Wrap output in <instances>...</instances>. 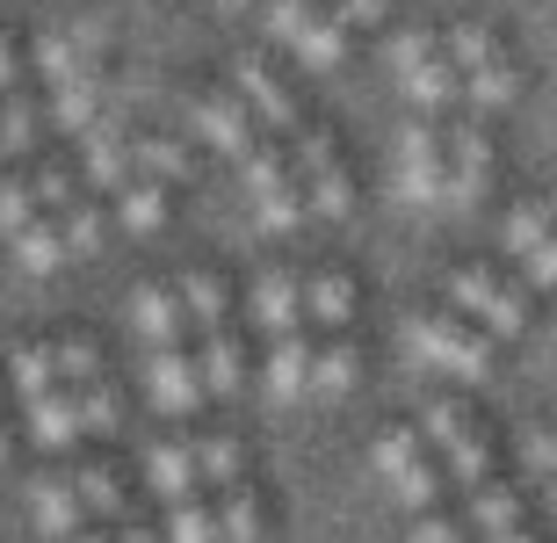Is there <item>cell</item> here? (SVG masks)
<instances>
[{
    "mask_svg": "<svg viewBox=\"0 0 557 543\" xmlns=\"http://www.w3.org/2000/svg\"><path fill=\"white\" fill-rule=\"evenodd\" d=\"M442 51H449L456 65V87H463V116H499V109H515L521 81L515 65H507V51H499V37L485 29V22H449L442 29Z\"/></svg>",
    "mask_w": 557,
    "mask_h": 543,
    "instance_id": "cell-1",
    "label": "cell"
},
{
    "mask_svg": "<svg viewBox=\"0 0 557 543\" xmlns=\"http://www.w3.org/2000/svg\"><path fill=\"white\" fill-rule=\"evenodd\" d=\"M420 442L434 449V464H442V479H449L456 493H471V485L493 479V442H485V428L471 420V406L434 398L428 414H420Z\"/></svg>",
    "mask_w": 557,
    "mask_h": 543,
    "instance_id": "cell-2",
    "label": "cell"
},
{
    "mask_svg": "<svg viewBox=\"0 0 557 543\" xmlns=\"http://www.w3.org/2000/svg\"><path fill=\"white\" fill-rule=\"evenodd\" d=\"M392 73H398V87H406L413 116H428V124H442V116L463 102L456 65H449V51H442L434 29H398V37H392Z\"/></svg>",
    "mask_w": 557,
    "mask_h": 543,
    "instance_id": "cell-3",
    "label": "cell"
},
{
    "mask_svg": "<svg viewBox=\"0 0 557 543\" xmlns=\"http://www.w3.org/2000/svg\"><path fill=\"white\" fill-rule=\"evenodd\" d=\"M376 471L392 479V493H398V507L406 515H442V493H449V479H442V464H434V449L420 442V428H406V420H392L384 435H376Z\"/></svg>",
    "mask_w": 557,
    "mask_h": 543,
    "instance_id": "cell-4",
    "label": "cell"
},
{
    "mask_svg": "<svg viewBox=\"0 0 557 543\" xmlns=\"http://www.w3.org/2000/svg\"><path fill=\"white\" fill-rule=\"evenodd\" d=\"M449 312H463L478 334L515 341L521 326H529V297H521L499 269H485V261H463V269H449Z\"/></svg>",
    "mask_w": 557,
    "mask_h": 543,
    "instance_id": "cell-5",
    "label": "cell"
},
{
    "mask_svg": "<svg viewBox=\"0 0 557 543\" xmlns=\"http://www.w3.org/2000/svg\"><path fill=\"white\" fill-rule=\"evenodd\" d=\"M406 341H413V348L434 362V370H449V377H485V370H493V334H478L471 319L449 312V305H434V312H413Z\"/></svg>",
    "mask_w": 557,
    "mask_h": 543,
    "instance_id": "cell-6",
    "label": "cell"
},
{
    "mask_svg": "<svg viewBox=\"0 0 557 543\" xmlns=\"http://www.w3.org/2000/svg\"><path fill=\"white\" fill-rule=\"evenodd\" d=\"M232 95L253 109L261 138H283V146H289V138L305 131V102H297V87H289L261 51H239V59H232Z\"/></svg>",
    "mask_w": 557,
    "mask_h": 543,
    "instance_id": "cell-7",
    "label": "cell"
},
{
    "mask_svg": "<svg viewBox=\"0 0 557 543\" xmlns=\"http://www.w3.org/2000/svg\"><path fill=\"white\" fill-rule=\"evenodd\" d=\"M289 160H297V182H305L311 218H348L355 182H348V160H341V146H333V131L305 124L297 138H289Z\"/></svg>",
    "mask_w": 557,
    "mask_h": 543,
    "instance_id": "cell-8",
    "label": "cell"
},
{
    "mask_svg": "<svg viewBox=\"0 0 557 543\" xmlns=\"http://www.w3.org/2000/svg\"><path fill=\"white\" fill-rule=\"evenodd\" d=\"M102 59H109V29L95 15H87V22H65V29H44L37 51H29V65L44 73V87L87 81V73H102Z\"/></svg>",
    "mask_w": 557,
    "mask_h": 543,
    "instance_id": "cell-9",
    "label": "cell"
},
{
    "mask_svg": "<svg viewBox=\"0 0 557 543\" xmlns=\"http://www.w3.org/2000/svg\"><path fill=\"white\" fill-rule=\"evenodd\" d=\"M442 182H449V124L413 116L406 138H398V196L406 203H442Z\"/></svg>",
    "mask_w": 557,
    "mask_h": 543,
    "instance_id": "cell-10",
    "label": "cell"
},
{
    "mask_svg": "<svg viewBox=\"0 0 557 543\" xmlns=\"http://www.w3.org/2000/svg\"><path fill=\"white\" fill-rule=\"evenodd\" d=\"M507 254L521 261V275L536 291H557V210H550V196H529V203L507 210Z\"/></svg>",
    "mask_w": 557,
    "mask_h": 543,
    "instance_id": "cell-11",
    "label": "cell"
},
{
    "mask_svg": "<svg viewBox=\"0 0 557 543\" xmlns=\"http://www.w3.org/2000/svg\"><path fill=\"white\" fill-rule=\"evenodd\" d=\"M145 392H152V406L160 414H196L210 398V384H203V362H196V348H152L145 356Z\"/></svg>",
    "mask_w": 557,
    "mask_h": 543,
    "instance_id": "cell-12",
    "label": "cell"
},
{
    "mask_svg": "<svg viewBox=\"0 0 557 543\" xmlns=\"http://www.w3.org/2000/svg\"><path fill=\"white\" fill-rule=\"evenodd\" d=\"M493 188V138L478 116H456L449 124V182H442V203H478Z\"/></svg>",
    "mask_w": 557,
    "mask_h": 543,
    "instance_id": "cell-13",
    "label": "cell"
},
{
    "mask_svg": "<svg viewBox=\"0 0 557 543\" xmlns=\"http://www.w3.org/2000/svg\"><path fill=\"white\" fill-rule=\"evenodd\" d=\"M81 174H87V188H109V196L138 174V138H131V124L116 116V109L81 138Z\"/></svg>",
    "mask_w": 557,
    "mask_h": 543,
    "instance_id": "cell-14",
    "label": "cell"
},
{
    "mask_svg": "<svg viewBox=\"0 0 557 543\" xmlns=\"http://www.w3.org/2000/svg\"><path fill=\"white\" fill-rule=\"evenodd\" d=\"M196 131H203V146H225L247 160L253 146H261V124H253V109L232 95V87H203L196 95Z\"/></svg>",
    "mask_w": 557,
    "mask_h": 543,
    "instance_id": "cell-15",
    "label": "cell"
},
{
    "mask_svg": "<svg viewBox=\"0 0 557 543\" xmlns=\"http://www.w3.org/2000/svg\"><path fill=\"white\" fill-rule=\"evenodd\" d=\"M253 326L269 341H289L305 334V275L297 269H269L261 283H253Z\"/></svg>",
    "mask_w": 557,
    "mask_h": 543,
    "instance_id": "cell-16",
    "label": "cell"
},
{
    "mask_svg": "<svg viewBox=\"0 0 557 543\" xmlns=\"http://www.w3.org/2000/svg\"><path fill=\"white\" fill-rule=\"evenodd\" d=\"M131 334H138L145 348H182L188 341L182 291H174V283H145V291L131 297Z\"/></svg>",
    "mask_w": 557,
    "mask_h": 543,
    "instance_id": "cell-17",
    "label": "cell"
},
{
    "mask_svg": "<svg viewBox=\"0 0 557 543\" xmlns=\"http://www.w3.org/2000/svg\"><path fill=\"white\" fill-rule=\"evenodd\" d=\"M145 485H152L166 507H174V501H196V493H203V464H196V442H182V435L152 442V449H145Z\"/></svg>",
    "mask_w": 557,
    "mask_h": 543,
    "instance_id": "cell-18",
    "label": "cell"
},
{
    "mask_svg": "<svg viewBox=\"0 0 557 543\" xmlns=\"http://www.w3.org/2000/svg\"><path fill=\"white\" fill-rule=\"evenodd\" d=\"M29 515H37L44 536H59V543H73L81 529H95V515H87V501L73 493V479H65V471H44V479L29 485Z\"/></svg>",
    "mask_w": 557,
    "mask_h": 543,
    "instance_id": "cell-19",
    "label": "cell"
},
{
    "mask_svg": "<svg viewBox=\"0 0 557 543\" xmlns=\"http://www.w3.org/2000/svg\"><path fill=\"white\" fill-rule=\"evenodd\" d=\"M174 291H182V312H188V334L196 341L218 334V326H232V283L218 269H188Z\"/></svg>",
    "mask_w": 557,
    "mask_h": 543,
    "instance_id": "cell-20",
    "label": "cell"
},
{
    "mask_svg": "<svg viewBox=\"0 0 557 543\" xmlns=\"http://www.w3.org/2000/svg\"><path fill=\"white\" fill-rule=\"evenodd\" d=\"M29 442H37V449H73V442H87L81 392H44V398H29Z\"/></svg>",
    "mask_w": 557,
    "mask_h": 543,
    "instance_id": "cell-21",
    "label": "cell"
},
{
    "mask_svg": "<svg viewBox=\"0 0 557 543\" xmlns=\"http://www.w3.org/2000/svg\"><path fill=\"white\" fill-rule=\"evenodd\" d=\"M311 356H319V341L311 334H289V341H269V362H261V384L269 398H305L311 392Z\"/></svg>",
    "mask_w": 557,
    "mask_h": 543,
    "instance_id": "cell-22",
    "label": "cell"
},
{
    "mask_svg": "<svg viewBox=\"0 0 557 543\" xmlns=\"http://www.w3.org/2000/svg\"><path fill=\"white\" fill-rule=\"evenodd\" d=\"M463 529H471L478 543L485 536H507V529H521V493L507 479H485L463 493Z\"/></svg>",
    "mask_w": 557,
    "mask_h": 543,
    "instance_id": "cell-23",
    "label": "cell"
},
{
    "mask_svg": "<svg viewBox=\"0 0 557 543\" xmlns=\"http://www.w3.org/2000/svg\"><path fill=\"white\" fill-rule=\"evenodd\" d=\"M109 116V81L102 73H87V81H65V87H51V124L59 131H73V138H87V131Z\"/></svg>",
    "mask_w": 557,
    "mask_h": 543,
    "instance_id": "cell-24",
    "label": "cell"
},
{
    "mask_svg": "<svg viewBox=\"0 0 557 543\" xmlns=\"http://www.w3.org/2000/svg\"><path fill=\"white\" fill-rule=\"evenodd\" d=\"M109 218L124 232H160L166 218H174V188H160V182H145V174H131L116 196H109Z\"/></svg>",
    "mask_w": 557,
    "mask_h": 543,
    "instance_id": "cell-25",
    "label": "cell"
},
{
    "mask_svg": "<svg viewBox=\"0 0 557 543\" xmlns=\"http://www.w3.org/2000/svg\"><path fill=\"white\" fill-rule=\"evenodd\" d=\"M210 507H218V543H261V536H269V507H261L253 479L210 493Z\"/></svg>",
    "mask_w": 557,
    "mask_h": 543,
    "instance_id": "cell-26",
    "label": "cell"
},
{
    "mask_svg": "<svg viewBox=\"0 0 557 543\" xmlns=\"http://www.w3.org/2000/svg\"><path fill=\"white\" fill-rule=\"evenodd\" d=\"M305 319L319 326V334H348V319H355V283H348L341 269L305 275Z\"/></svg>",
    "mask_w": 557,
    "mask_h": 543,
    "instance_id": "cell-27",
    "label": "cell"
},
{
    "mask_svg": "<svg viewBox=\"0 0 557 543\" xmlns=\"http://www.w3.org/2000/svg\"><path fill=\"white\" fill-rule=\"evenodd\" d=\"M73 493H81L87 515H102L109 529L131 522V485H124V471H116V464H81V471H73Z\"/></svg>",
    "mask_w": 557,
    "mask_h": 543,
    "instance_id": "cell-28",
    "label": "cell"
},
{
    "mask_svg": "<svg viewBox=\"0 0 557 543\" xmlns=\"http://www.w3.org/2000/svg\"><path fill=\"white\" fill-rule=\"evenodd\" d=\"M289 51H297L305 65H319V73H326V65H341V59H348V22L333 15V8H311V15L297 22Z\"/></svg>",
    "mask_w": 557,
    "mask_h": 543,
    "instance_id": "cell-29",
    "label": "cell"
},
{
    "mask_svg": "<svg viewBox=\"0 0 557 543\" xmlns=\"http://www.w3.org/2000/svg\"><path fill=\"white\" fill-rule=\"evenodd\" d=\"M196 362H203L210 392H239V384H247V341H239V326L203 334V341H196Z\"/></svg>",
    "mask_w": 557,
    "mask_h": 543,
    "instance_id": "cell-30",
    "label": "cell"
},
{
    "mask_svg": "<svg viewBox=\"0 0 557 543\" xmlns=\"http://www.w3.org/2000/svg\"><path fill=\"white\" fill-rule=\"evenodd\" d=\"M0 377H8V392L29 406V398H44V392H65L59 384V362H51V341H29V348H15V356L0 362Z\"/></svg>",
    "mask_w": 557,
    "mask_h": 543,
    "instance_id": "cell-31",
    "label": "cell"
},
{
    "mask_svg": "<svg viewBox=\"0 0 557 543\" xmlns=\"http://www.w3.org/2000/svg\"><path fill=\"white\" fill-rule=\"evenodd\" d=\"M355 377H362V348H355L348 334H333L326 348L311 356V392H319V398H348Z\"/></svg>",
    "mask_w": 557,
    "mask_h": 543,
    "instance_id": "cell-32",
    "label": "cell"
},
{
    "mask_svg": "<svg viewBox=\"0 0 557 543\" xmlns=\"http://www.w3.org/2000/svg\"><path fill=\"white\" fill-rule=\"evenodd\" d=\"M44 218V203H37V182H29V168H15V174H0V239L15 247L22 232Z\"/></svg>",
    "mask_w": 557,
    "mask_h": 543,
    "instance_id": "cell-33",
    "label": "cell"
},
{
    "mask_svg": "<svg viewBox=\"0 0 557 543\" xmlns=\"http://www.w3.org/2000/svg\"><path fill=\"white\" fill-rule=\"evenodd\" d=\"M247 188H253V203H269V196H283V188H297V160H289V146H275V138H261V146L247 152Z\"/></svg>",
    "mask_w": 557,
    "mask_h": 543,
    "instance_id": "cell-34",
    "label": "cell"
},
{
    "mask_svg": "<svg viewBox=\"0 0 557 543\" xmlns=\"http://www.w3.org/2000/svg\"><path fill=\"white\" fill-rule=\"evenodd\" d=\"M15 261H22L29 275L65 269V261H73V247H65V225H59V218H37V225H29V232L15 239Z\"/></svg>",
    "mask_w": 557,
    "mask_h": 543,
    "instance_id": "cell-35",
    "label": "cell"
},
{
    "mask_svg": "<svg viewBox=\"0 0 557 543\" xmlns=\"http://www.w3.org/2000/svg\"><path fill=\"white\" fill-rule=\"evenodd\" d=\"M138 174L160 182V188H174V182L196 174V152H188L182 138H160V131H152V138H138Z\"/></svg>",
    "mask_w": 557,
    "mask_h": 543,
    "instance_id": "cell-36",
    "label": "cell"
},
{
    "mask_svg": "<svg viewBox=\"0 0 557 543\" xmlns=\"http://www.w3.org/2000/svg\"><path fill=\"white\" fill-rule=\"evenodd\" d=\"M51 362H59V384L65 392H87V384H102V348H95V341L87 334H59L51 341Z\"/></svg>",
    "mask_w": 557,
    "mask_h": 543,
    "instance_id": "cell-37",
    "label": "cell"
},
{
    "mask_svg": "<svg viewBox=\"0 0 557 543\" xmlns=\"http://www.w3.org/2000/svg\"><path fill=\"white\" fill-rule=\"evenodd\" d=\"M37 131H44V109H37V95L22 87V95H0V152H37Z\"/></svg>",
    "mask_w": 557,
    "mask_h": 543,
    "instance_id": "cell-38",
    "label": "cell"
},
{
    "mask_svg": "<svg viewBox=\"0 0 557 543\" xmlns=\"http://www.w3.org/2000/svg\"><path fill=\"white\" fill-rule=\"evenodd\" d=\"M196 464H203V493H225V485L247 479V449H239V435H203L196 442Z\"/></svg>",
    "mask_w": 557,
    "mask_h": 543,
    "instance_id": "cell-39",
    "label": "cell"
},
{
    "mask_svg": "<svg viewBox=\"0 0 557 543\" xmlns=\"http://www.w3.org/2000/svg\"><path fill=\"white\" fill-rule=\"evenodd\" d=\"M160 543H218V507H210V493L166 507V536Z\"/></svg>",
    "mask_w": 557,
    "mask_h": 543,
    "instance_id": "cell-40",
    "label": "cell"
},
{
    "mask_svg": "<svg viewBox=\"0 0 557 543\" xmlns=\"http://www.w3.org/2000/svg\"><path fill=\"white\" fill-rule=\"evenodd\" d=\"M29 182H37L44 218H59V210L81 203V182H73V168H65V160H37V168H29Z\"/></svg>",
    "mask_w": 557,
    "mask_h": 543,
    "instance_id": "cell-41",
    "label": "cell"
},
{
    "mask_svg": "<svg viewBox=\"0 0 557 543\" xmlns=\"http://www.w3.org/2000/svg\"><path fill=\"white\" fill-rule=\"evenodd\" d=\"M59 225H65V247H73V254H95V247H102V232H109V210L95 203V196H81L73 210H59Z\"/></svg>",
    "mask_w": 557,
    "mask_h": 543,
    "instance_id": "cell-42",
    "label": "cell"
},
{
    "mask_svg": "<svg viewBox=\"0 0 557 543\" xmlns=\"http://www.w3.org/2000/svg\"><path fill=\"white\" fill-rule=\"evenodd\" d=\"M81 420H87V435H109V428L124 420V392H116V377H102V384H87V392H81Z\"/></svg>",
    "mask_w": 557,
    "mask_h": 543,
    "instance_id": "cell-43",
    "label": "cell"
},
{
    "mask_svg": "<svg viewBox=\"0 0 557 543\" xmlns=\"http://www.w3.org/2000/svg\"><path fill=\"white\" fill-rule=\"evenodd\" d=\"M253 210H261V225H269V232L305 225V218H311V203H305V182H297V188H283V196H269V203H253Z\"/></svg>",
    "mask_w": 557,
    "mask_h": 543,
    "instance_id": "cell-44",
    "label": "cell"
},
{
    "mask_svg": "<svg viewBox=\"0 0 557 543\" xmlns=\"http://www.w3.org/2000/svg\"><path fill=\"white\" fill-rule=\"evenodd\" d=\"M29 73H37V65H29V51L0 29V95H22V87H29Z\"/></svg>",
    "mask_w": 557,
    "mask_h": 543,
    "instance_id": "cell-45",
    "label": "cell"
},
{
    "mask_svg": "<svg viewBox=\"0 0 557 543\" xmlns=\"http://www.w3.org/2000/svg\"><path fill=\"white\" fill-rule=\"evenodd\" d=\"M406 543H471V529H463V515H420Z\"/></svg>",
    "mask_w": 557,
    "mask_h": 543,
    "instance_id": "cell-46",
    "label": "cell"
},
{
    "mask_svg": "<svg viewBox=\"0 0 557 543\" xmlns=\"http://www.w3.org/2000/svg\"><path fill=\"white\" fill-rule=\"evenodd\" d=\"M326 8H333L341 22H348V29H370V22L392 15V0H326Z\"/></svg>",
    "mask_w": 557,
    "mask_h": 543,
    "instance_id": "cell-47",
    "label": "cell"
},
{
    "mask_svg": "<svg viewBox=\"0 0 557 543\" xmlns=\"http://www.w3.org/2000/svg\"><path fill=\"white\" fill-rule=\"evenodd\" d=\"M521 457H529V471H557V435H529Z\"/></svg>",
    "mask_w": 557,
    "mask_h": 543,
    "instance_id": "cell-48",
    "label": "cell"
},
{
    "mask_svg": "<svg viewBox=\"0 0 557 543\" xmlns=\"http://www.w3.org/2000/svg\"><path fill=\"white\" fill-rule=\"evenodd\" d=\"M109 543H160V529H145L138 515H131V522H116V529H109Z\"/></svg>",
    "mask_w": 557,
    "mask_h": 543,
    "instance_id": "cell-49",
    "label": "cell"
},
{
    "mask_svg": "<svg viewBox=\"0 0 557 543\" xmlns=\"http://www.w3.org/2000/svg\"><path fill=\"white\" fill-rule=\"evenodd\" d=\"M15 457V428H8V420H0V464Z\"/></svg>",
    "mask_w": 557,
    "mask_h": 543,
    "instance_id": "cell-50",
    "label": "cell"
},
{
    "mask_svg": "<svg viewBox=\"0 0 557 543\" xmlns=\"http://www.w3.org/2000/svg\"><path fill=\"white\" fill-rule=\"evenodd\" d=\"M485 543H536L529 529H507V536H485Z\"/></svg>",
    "mask_w": 557,
    "mask_h": 543,
    "instance_id": "cell-51",
    "label": "cell"
},
{
    "mask_svg": "<svg viewBox=\"0 0 557 543\" xmlns=\"http://www.w3.org/2000/svg\"><path fill=\"white\" fill-rule=\"evenodd\" d=\"M73 543H109V529H81V536H73Z\"/></svg>",
    "mask_w": 557,
    "mask_h": 543,
    "instance_id": "cell-52",
    "label": "cell"
},
{
    "mask_svg": "<svg viewBox=\"0 0 557 543\" xmlns=\"http://www.w3.org/2000/svg\"><path fill=\"white\" fill-rule=\"evenodd\" d=\"M0 398H8V377H0Z\"/></svg>",
    "mask_w": 557,
    "mask_h": 543,
    "instance_id": "cell-53",
    "label": "cell"
},
{
    "mask_svg": "<svg viewBox=\"0 0 557 543\" xmlns=\"http://www.w3.org/2000/svg\"><path fill=\"white\" fill-rule=\"evenodd\" d=\"M232 8H253V0H232Z\"/></svg>",
    "mask_w": 557,
    "mask_h": 543,
    "instance_id": "cell-54",
    "label": "cell"
},
{
    "mask_svg": "<svg viewBox=\"0 0 557 543\" xmlns=\"http://www.w3.org/2000/svg\"><path fill=\"white\" fill-rule=\"evenodd\" d=\"M550 210H557V196H550Z\"/></svg>",
    "mask_w": 557,
    "mask_h": 543,
    "instance_id": "cell-55",
    "label": "cell"
}]
</instances>
